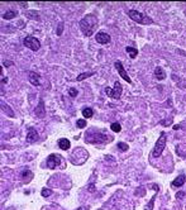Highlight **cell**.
Returning <instances> with one entry per match:
<instances>
[{
	"instance_id": "obj_21",
	"label": "cell",
	"mask_w": 186,
	"mask_h": 210,
	"mask_svg": "<svg viewBox=\"0 0 186 210\" xmlns=\"http://www.w3.org/2000/svg\"><path fill=\"white\" fill-rule=\"evenodd\" d=\"M110 129H112L113 132H115V133H119L121 131V127H120V124L119 123H112V125H110Z\"/></svg>"
},
{
	"instance_id": "obj_3",
	"label": "cell",
	"mask_w": 186,
	"mask_h": 210,
	"mask_svg": "<svg viewBox=\"0 0 186 210\" xmlns=\"http://www.w3.org/2000/svg\"><path fill=\"white\" fill-rule=\"evenodd\" d=\"M166 142H167L166 133L161 132L159 138H158L157 142H156L154 148H153V151H152V156H153V157H159V156L162 155V152H163V150H165V147H166Z\"/></svg>"
},
{
	"instance_id": "obj_17",
	"label": "cell",
	"mask_w": 186,
	"mask_h": 210,
	"mask_svg": "<svg viewBox=\"0 0 186 210\" xmlns=\"http://www.w3.org/2000/svg\"><path fill=\"white\" fill-rule=\"evenodd\" d=\"M20 177H22V180L24 181V182H29V181L33 178V173L30 172L29 170H24V171L22 172V176H20Z\"/></svg>"
},
{
	"instance_id": "obj_19",
	"label": "cell",
	"mask_w": 186,
	"mask_h": 210,
	"mask_svg": "<svg viewBox=\"0 0 186 210\" xmlns=\"http://www.w3.org/2000/svg\"><path fill=\"white\" fill-rule=\"evenodd\" d=\"M93 115H94V112L91 108H84L82 109V117L85 118V119H89V118H91Z\"/></svg>"
},
{
	"instance_id": "obj_16",
	"label": "cell",
	"mask_w": 186,
	"mask_h": 210,
	"mask_svg": "<svg viewBox=\"0 0 186 210\" xmlns=\"http://www.w3.org/2000/svg\"><path fill=\"white\" fill-rule=\"evenodd\" d=\"M25 17L29 19H33V20H39V14L37 13V10H27Z\"/></svg>"
},
{
	"instance_id": "obj_26",
	"label": "cell",
	"mask_w": 186,
	"mask_h": 210,
	"mask_svg": "<svg viewBox=\"0 0 186 210\" xmlns=\"http://www.w3.org/2000/svg\"><path fill=\"white\" fill-rule=\"evenodd\" d=\"M68 94H70L71 98L77 96V89H74V87H71V89H68Z\"/></svg>"
},
{
	"instance_id": "obj_28",
	"label": "cell",
	"mask_w": 186,
	"mask_h": 210,
	"mask_svg": "<svg viewBox=\"0 0 186 210\" xmlns=\"http://www.w3.org/2000/svg\"><path fill=\"white\" fill-rule=\"evenodd\" d=\"M62 27H63V23H60V27H58V32H57V34H61L62 33Z\"/></svg>"
},
{
	"instance_id": "obj_12",
	"label": "cell",
	"mask_w": 186,
	"mask_h": 210,
	"mask_svg": "<svg viewBox=\"0 0 186 210\" xmlns=\"http://www.w3.org/2000/svg\"><path fill=\"white\" fill-rule=\"evenodd\" d=\"M36 115L37 117H39V118H44L46 115V110H44V101L43 100H41L39 101V104H38V106L36 108Z\"/></svg>"
},
{
	"instance_id": "obj_9",
	"label": "cell",
	"mask_w": 186,
	"mask_h": 210,
	"mask_svg": "<svg viewBox=\"0 0 186 210\" xmlns=\"http://www.w3.org/2000/svg\"><path fill=\"white\" fill-rule=\"evenodd\" d=\"M39 139V136H38L37 131L34 128H29L28 132H27V142L28 143H34Z\"/></svg>"
},
{
	"instance_id": "obj_23",
	"label": "cell",
	"mask_w": 186,
	"mask_h": 210,
	"mask_svg": "<svg viewBox=\"0 0 186 210\" xmlns=\"http://www.w3.org/2000/svg\"><path fill=\"white\" fill-rule=\"evenodd\" d=\"M86 120L85 119H77V123H76V125H77V128L80 129H82V128H85L86 127Z\"/></svg>"
},
{
	"instance_id": "obj_15",
	"label": "cell",
	"mask_w": 186,
	"mask_h": 210,
	"mask_svg": "<svg viewBox=\"0 0 186 210\" xmlns=\"http://www.w3.org/2000/svg\"><path fill=\"white\" fill-rule=\"evenodd\" d=\"M125 52L129 55V57H131L132 60H134L137 55H138V49L134 48V47H131V46H128V47H125Z\"/></svg>"
},
{
	"instance_id": "obj_24",
	"label": "cell",
	"mask_w": 186,
	"mask_h": 210,
	"mask_svg": "<svg viewBox=\"0 0 186 210\" xmlns=\"http://www.w3.org/2000/svg\"><path fill=\"white\" fill-rule=\"evenodd\" d=\"M1 106H3L4 112H5V113H8V115H9V117H14V113L10 110V108H9V106H8V105H5V104H1Z\"/></svg>"
},
{
	"instance_id": "obj_8",
	"label": "cell",
	"mask_w": 186,
	"mask_h": 210,
	"mask_svg": "<svg viewBox=\"0 0 186 210\" xmlns=\"http://www.w3.org/2000/svg\"><path fill=\"white\" fill-rule=\"evenodd\" d=\"M95 41L100 44H108L110 42V36L105 32H99L96 36H95Z\"/></svg>"
},
{
	"instance_id": "obj_13",
	"label": "cell",
	"mask_w": 186,
	"mask_h": 210,
	"mask_svg": "<svg viewBox=\"0 0 186 210\" xmlns=\"http://www.w3.org/2000/svg\"><path fill=\"white\" fill-rule=\"evenodd\" d=\"M185 181H186V176L185 175H180V176H177L172 181V186H175V188H181V186L185 184Z\"/></svg>"
},
{
	"instance_id": "obj_7",
	"label": "cell",
	"mask_w": 186,
	"mask_h": 210,
	"mask_svg": "<svg viewBox=\"0 0 186 210\" xmlns=\"http://www.w3.org/2000/svg\"><path fill=\"white\" fill-rule=\"evenodd\" d=\"M60 162H61V156L52 153V155H49L47 158V167L49 170H55L56 167L60 165Z\"/></svg>"
},
{
	"instance_id": "obj_22",
	"label": "cell",
	"mask_w": 186,
	"mask_h": 210,
	"mask_svg": "<svg viewBox=\"0 0 186 210\" xmlns=\"http://www.w3.org/2000/svg\"><path fill=\"white\" fill-rule=\"evenodd\" d=\"M118 148H119L120 151H123V152H125V151H128V150H129L128 144H127V143H124V142H119V143H118Z\"/></svg>"
},
{
	"instance_id": "obj_6",
	"label": "cell",
	"mask_w": 186,
	"mask_h": 210,
	"mask_svg": "<svg viewBox=\"0 0 186 210\" xmlns=\"http://www.w3.org/2000/svg\"><path fill=\"white\" fill-rule=\"evenodd\" d=\"M114 66H115V68L118 70V72H119V76L123 80H125L128 84H132V80H131V77L128 76V74H127V71H125V68L123 67V63L120 62V61H115L114 62Z\"/></svg>"
},
{
	"instance_id": "obj_18",
	"label": "cell",
	"mask_w": 186,
	"mask_h": 210,
	"mask_svg": "<svg viewBox=\"0 0 186 210\" xmlns=\"http://www.w3.org/2000/svg\"><path fill=\"white\" fill-rule=\"evenodd\" d=\"M17 15H18V13H17L15 10H8L6 13H4V14H3V18H4V19H8V20H9V19L17 18Z\"/></svg>"
},
{
	"instance_id": "obj_10",
	"label": "cell",
	"mask_w": 186,
	"mask_h": 210,
	"mask_svg": "<svg viewBox=\"0 0 186 210\" xmlns=\"http://www.w3.org/2000/svg\"><path fill=\"white\" fill-rule=\"evenodd\" d=\"M29 82L32 84L33 86H39L41 85V75L37 74V72H33V71H29Z\"/></svg>"
},
{
	"instance_id": "obj_29",
	"label": "cell",
	"mask_w": 186,
	"mask_h": 210,
	"mask_svg": "<svg viewBox=\"0 0 186 210\" xmlns=\"http://www.w3.org/2000/svg\"><path fill=\"white\" fill-rule=\"evenodd\" d=\"M3 65H4V66H6V67H8V66H11V65H13V62H10V61H5V62H4Z\"/></svg>"
},
{
	"instance_id": "obj_32",
	"label": "cell",
	"mask_w": 186,
	"mask_h": 210,
	"mask_svg": "<svg viewBox=\"0 0 186 210\" xmlns=\"http://www.w3.org/2000/svg\"><path fill=\"white\" fill-rule=\"evenodd\" d=\"M79 210H86V209H85V208H82V206H81V208H79Z\"/></svg>"
},
{
	"instance_id": "obj_20",
	"label": "cell",
	"mask_w": 186,
	"mask_h": 210,
	"mask_svg": "<svg viewBox=\"0 0 186 210\" xmlns=\"http://www.w3.org/2000/svg\"><path fill=\"white\" fill-rule=\"evenodd\" d=\"M93 75H95V72H82V74L77 75V79L76 80H77V81H82V80L90 77V76H93Z\"/></svg>"
},
{
	"instance_id": "obj_31",
	"label": "cell",
	"mask_w": 186,
	"mask_h": 210,
	"mask_svg": "<svg viewBox=\"0 0 186 210\" xmlns=\"http://www.w3.org/2000/svg\"><path fill=\"white\" fill-rule=\"evenodd\" d=\"M173 129L175 131H178V129H181V125H173Z\"/></svg>"
},
{
	"instance_id": "obj_4",
	"label": "cell",
	"mask_w": 186,
	"mask_h": 210,
	"mask_svg": "<svg viewBox=\"0 0 186 210\" xmlns=\"http://www.w3.org/2000/svg\"><path fill=\"white\" fill-rule=\"evenodd\" d=\"M105 94L108 95L109 98L118 100V99H120L121 94H123V86H121V84L119 81H115V82H114V89L113 90L110 89L109 86L105 87Z\"/></svg>"
},
{
	"instance_id": "obj_1",
	"label": "cell",
	"mask_w": 186,
	"mask_h": 210,
	"mask_svg": "<svg viewBox=\"0 0 186 210\" xmlns=\"http://www.w3.org/2000/svg\"><path fill=\"white\" fill-rule=\"evenodd\" d=\"M80 29L85 37H91L94 33L95 28L98 27V18L94 14H87L85 15L79 23Z\"/></svg>"
},
{
	"instance_id": "obj_30",
	"label": "cell",
	"mask_w": 186,
	"mask_h": 210,
	"mask_svg": "<svg viewBox=\"0 0 186 210\" xmlns=\"http://www.w3.org/2000/svg\"><path fill=\"white\" fill-rule=\"evenodd\" d=\"M8 82V77H4V76H1V84H6Z\"/></svg>"
},
{
	"instance_id": "obj_27",
	"label": "cell",
	"mask_w": 186,
	"mask_h": 210,
	"mask_svg": "<svg viewBox=\"0 0 186 210\" xmlns=\"http://www.w3.org/2000/svg\"><path fill=\"white\" fill-rule=\"evenodd\" d=\"M184 197H185V192H184V191H178V192L176 194V199L181 200V199H184Z\"/></svg>"
},
{
	"instance_id": "obj_11",
	"label": "cell",
	"mask_w": 186,
	"mask_h": 210,
	"mask_svg": "<svg viewBox=\"0 0 186 210\" xmlns=\"http://www.w3.org/2000/svg\"><path fill=\"white\" fill-rule=\"evenodd\" d=\"M153 75H154V77H156V79L159 80V81H162V80H165V79H166V72H165V70H163L162 67H158V66L154 68Z\"/></svg>"
},
{
	"instance_id": "obj_5",
	"label": "cell",
	"mask_w": 186,
	"mask_h": 210,
	"mask_svg": "<svg viewBox=\"0 0 186 210\" xmlns=\"http://www.w3.org/2000/svg\"><path fill=\"white\" fill-rule=\"evenodd\" d=\"M23 44H24L27 48L32 49L34 52H37L38 49L41 48V42L33 36H27L24 38V41H23Z\"/></svg>"
},
{
	"instance_id": "obj_14",
	"label": "cell",
	"mask_w": 186,
	"mask_h": 210,
	"mask_svg": "<svg viewBox=\"0 0 186 210\" xmlns=\"http://www.w3.org/2000/svg\"><path fill=\"white\" fill-rule=\"evenodd\" d=\"M71 146V143H70V140L66 139V138H61L58 140V147H60V150H63V151H67L68 148H70Z\"/></svg>"
},
{
	"instance_id": "obj_2",
	"label": "cell",
	"mask_w": 186,
	"mask_h": 210,
	"mask_svg": "<svg viewBox=\"0 0 186 210\" xmlns=\"http://www.w3.org/2000/svg\"><path fill=\"white\" fill-rule=\"evenodd\" d=\"M128 17L131 18L132 20L137 22L138 24H144V25H147V24H152V23H153L152 18H150L148 15H146L144 13H140V11L134 10V9L128 10Z\"/></svg>"
},
{
	"instance_id": "obj_25",
	"label": "cell",
	"mask_w": 186,
	"mask_h": 210,
	"mask_svg": "<svg viewBox=\"0 0 186 210\" xmlns=\"http://www.w3.org/2000/svg\"><path fill=\"white\" fill-rule=\"evenodd\" d=\"M41 194H42V196H43V197H47V196H49V195L52 194V190H49V189H43Z\"/></svg>"
}]
</instances>
